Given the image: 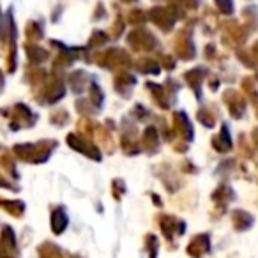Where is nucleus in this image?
I'll list each match as a JSON object with an SVG mask.
<instances>
[{"instance_id":"7ed1b4c3","label":"nucleus","mask_w":258,"mask_h":258,"mask_svg":"<svg viewBox=\"0 0 258 258\" xmlns=\"http://www.w3.org/2000/svg\"><path fill=\"white\" fill-rule=\"evenodd\" d=\"M253 140H254V144L258 145V129H254V133H253Z\"/></svg>"},{"instance_id":"f03ea898","label":"nucleus","mask_w":258,"mask_h":258,"mask_svg":"<svg viewBox=\"0 0 258 258\" xmlns=\"http://www.w3.org/2000/svg\"><path fill=\"white\" fill-rule=\"evenodd\" d=\"M216 149H219V151H230V149H232V140H230L226 125H223V131H221V135H219V142L216 140Z\"/></svg>"},{"instance_id":"f257e3e1","label":"nucleus","mask_w":258,"mask_h":258,"mask_svg":"<svg viewBox=\"0 0 258 258\" xmlns=\"http://www.w3.org/2000/svg\"><path fill=\"white\" fill-rule=\"evenodd\" d=\"M232 216H233V226H235L237 230H247L253 225V216L247 214V212L235 211Z\"/></svg>"}]
</instances>
